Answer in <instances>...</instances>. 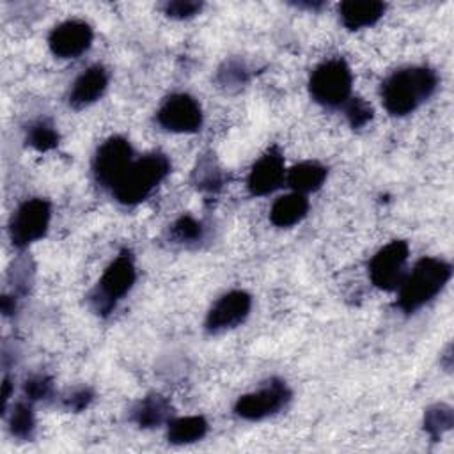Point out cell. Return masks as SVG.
Masks as SVG:
<instances>
[{"instance_id": "cell-1", "label": "cell", "mask_w": 454, "mask_h": 454, "mask_svg": "<svg viewBox=\"0 0 454 454\" xmlns=\"http://www.w3.org/2000/svg\"><path fill=\"white\" fill-rule=\"evenodd\" d=\"M436 74L429 67H404L394 71L381 85V101L388 114L408 115L436 89Z\"/></svg>"}, {"instance_id": "cell-2", "label": "cell", "mask_w": 454, "mask_h": 454, "mask_svg": "<svg viewBox=\"0 0 454 454\" xmlns=\"http://www.w3.org/2000/svg\"><path fill=\"white\" fill-rule=\"evenodd\" d=\"M450 264L443 259L424 257L420 259L413 270L404 275L399 289L397 305L403 312L411 314L419 310L422 305L431 301L449 282L450 278Z\"/></svg>"}, {"instance_id": "cell-3", "label": "cell", "mask_w": 454, "mask_h": 454, "mask_svg": "<svg viewBox=\"0 0 454 454\" xmlns=\"http://www.w3.org/2000/svg\"><path fill=\"white\" fill-rule=\"evenodd\" d=\"M168 172L170 161L165 154H145L129 165L124 176L112 188V195L124 206H135L145 200Z\"/></svg>"}, {"instance_id": "cell-4", "label": "cell", "mask_w": 454, "mask_h": 454, "mask_svg": "<svg viewBox=\"0 0 454 454\" xmlns=\"http://www.w3.org/2000/svg\"><path fill=\"white\" fill-rule=\"evenodd\" d=\"M353 76L342 59H330L319 64L309 80V90L314 101L323 106H344L351 96Z\"/></svg>"}, {"instance_id": "cell-5", "label": "cell", "mask_w": 454, "mask_h": 454, "mask_svg": "<svg viewBox=\"0 0 454 454\" xmlns=\"http://www.w3.org/2000/svg\"><path fill=\"white\" fill-rule=\"evenodd\" d=\"M137 278L133 259L128 252L117 255L101 275L98 287L94 289L90 301L99 314L110 312L115 303L133 287Z\"/></svg>"}, {"instance_id": "cell-6", "label": "cell", "mask_w": 454, "mask_h": 454, "mask_svg": "<svg viewBox=\"0 0 454 454\" xmlns=\"http://www.w3.org/2000/svg\"><path fill=\"white\" fill-rule=\"evenodd\" d=\"M50 202L44 199L25 200L11 218L9 234L11 241L18 248H25L30 243L41 239L50 225Z\"/></svg>"}, {"instance_id": "cell-7", "label": "cell", "mask_w": 454, "mask_h": 454, "mask_svg": "<svg viewBox=\"0 0 454 454\" xmlns=\"http://www.w3.org/2000/svg\"><path fill=\"white\" fill-rule=\"evenodd\" d=\"M131 163L133 151L129 142L122 137H110L98 147L92 161V172L101 186L112 190Z\"/></svg>"}, {"instance_id": "cell-8", "label": "cell", "mask_w": 454, "mask_h": 454, "mask_svg": "<svg viewBox=\"0 0 454 454\" xmlns=\"http://www.w3.org/2000/svg\"><path fill=\"white\" fill-rule=\"evenodd\" d=\"M410 248L403 239H394L380 248L369 262V275L376 287L383 291H395L404 278V264Z\"/></svg>"}, {"instance_id": "cell-9", "label": "cell", "mask_w": 454, "mask_h": 454, "mask_svg": "<svg viewBox=\"0 0 454 454\" xmlns=\"http://www.w3.org/2000/svg\"><path fill=\"white\" fill-rule=\"evenodd\" d=\"M289 397L291 392L286 383L280 380H271L259 390L241 395L234 404V411L238 417L247 420H262L280 411L287 404Z\"/></svg>"}, {"instance_id": "cell-10", "label": "cell", "mask_w": 454, "mask_h": 454, "mask_svg": "<svg viewBox=\"0 0 454 454\" xmlns=\"http://www.w3.org/2000/svg\"><path fill=\"white\" fill-rule=\"evenodd\" d=\"M158 124L172 133H193L200 129V105L188 94H172L156 112Z\"/></svg>"}, {"instance_id": "cell-11", "label": "cell", "mask_w": 454, "mask_h": 454, "mask_svg": "<svg viewBox=\"0 0 454 454\" xmlns=\"http://www.w3.org/2000/svg\"><path fill=\"white\" fill-rule=\"evenodd\" d=\"M252 298L245 291H229L211 307L206 317V330L209 333H220L241 325L250 314Z\"/></svg>"}, {"instance_id": "cell-12", "label": "cell", "mask_w": 454, "mask_h": 454, "mask_svg": "<svg viewBox=\"0 0 454 454\" xmlns=\"http://www.w3.org/2000/svg\"><path fill=\"white\" fill-rule=\"evenodd\" d=\"M92 43V28L80 20H69L57 25L50 37L48 44L55 57L59 59H76Z\"/></svg>"}, {"instance_id": "cell-13", "label": "cell", "mask_w": 454, "mask_h": 454, "mask_svg": "<svg viewBox=\"0 0 454 454\" xmlns=\"http://www.w3.org/2000/svg\"><path fill=\"white\" fill-rule=\"evenodd\" d=\"M286 181L284 156L277 147L268 149L248 174V190L252 195H268Z\"/></svg>"}, {"instance_id": "cell-14", "label": "cell", "mask_w": 454, "mask_h": 454, "mask_svg": "<svg viewBox=\"0 0 454 454\" xmlns=\"http://www.w3.org/2000/svg\"><path fill=\"white\" fill-rule=\"evenodd\" d=\"M108 87V73L103 66H90L73 83L69 92V105L73 108H85L98 101Z\"/></svg>"}, {"instance_id": "cell-15", "label": "cell", "mask_w": 454, "mask_h": 454, "mask_svg": "<svg viewBox=\"0 0 454 454\" xmlns=\"http://www.w3.org/2000/svg\"><path fill=\"white\" fill-rule=\"evenodd\" d=\"M387 5L383 2H372V0H364V2H342L339 7L340 21L344 27L356 30L364 27L374 25L385 12Z\"/></svg>"}, {"instance_id": "cell-16", "label": "cell", "mask_w": 454, "mask_h": 454, "mask_svg": "<svg viewBox=\"0 0 454 454\" xmlns=\"http://www.w3.org/2000/svg\"><path fill=\"white\" fill-rule=\"evenodd\" d=\"M307 211H309L307 197L303 193L293 192L278 197L273 202L270 209V220L277 227H291L301 222L307 216Z\"/></svg>"}, {"instance_id": "cell-17", "label": "cell", "mask_w": 454, "mask_h": 454, "mask_svg": "<svg viewBox=\"0 0 454 454\" xmlns=\"http://www.w3.org/2000/svg\"><path fill=\"white\" fill-rule=\"evenodd\" d=\"M325 179H326V168L317 161H301L286 174L287 184L294 192L303 195L309 192L319 190Z\"/></svg>"}, {"instance_id": "cell-18", "label": "cell", "mask_w": 454, "mask_h": 454, "mask_svg": "<svg viewBox=\"0 0 454 454\" xmlns=\"http://www.w3.org/2000/svg\"><path fill=\"white\" fill-rule=\"evenodd\" d=\"M170 417V404L165 397L158 394H151L144 397L135 408H133V420L140 427H156L168 420Z\"/></svg>"}, {"instance_id": "cell-19", "label": "cell", "mask_w": 454, "mask_h": 454, "mask_svg": "<svg viewBox=\"0 0 454 454\" xmlns=\"http://www.w3.org/2000/svg\"><path fill=\"white\" fill-rule=\"evenodd\" d=\"M206 433H207L206 419L199 415H190V417H179L170 420L167 438L170 443L183 445V443H192L204 438Z\"/></svg>"}, {"instance_id": "cell-20", "label": "cell", "mask_w": 454, "mask_h": 454, "mask_svg": "<svg viewBox=\"0 0 454 454\" xmlns=\"http://www.w3.org/2000/svg\"><path fill=\"white\" fill-rule=\"evenodd\" d=\"M452 410L445 404H434L426 411L424 427L436 440L452 427Z\"/></svg>"}, {"instance_id": "cell-21", "label": "cell", "mask_w": 454, "mask_h": 454, "mask_svg": "<svg viewBox=\"0 0 454 454\" xmlns=\"http://www.w3.org/2000/svg\"><path fill=\"white\" fill-rule=\"evenodd\" d=\"M27 142L37 151H50L59 144V133L46 121L34 122L27 131Z\"/></svg>"}, {"instance_id": "cell-22", "label": "cell", "mask_w": 454, "mask_h": 454, "mask_svg": "<svg viewBox=\"0 0 454 454\" xmlns=\"http://www.w3.org/2000/svg\"><path fill=\"white\" fill-rule=\"evenodd\" d=\"M11 433L21 440H28L34 433L35 420L30 404L27 403H18L11 413Z\"/></svg>"}, {"instance_id": "cell-23", "label": "cell", "mask_w": 454, "mask_h": 454, "mask_svg": "<svg viewBox=\"0 0 454 454\" xmlns=\"http://www.w3.org/2000/svg\"><path fill=\"white\" fill-rule=\"evenodd\" d=\"M172 236L181 243L199 241L202 238V225L193 216H181L172 225Z\"/></svg>"}, {"instance_id": "cell-24", "label": "cell", "mask_w": 454, "mask_h": 454, "mask_svg": "<svg viewBox=\"0 0 454 454\" xmlns=\"http://www.w3.org/2000/svg\"><path fill=\"white\" fill-rule=\"evenodd\" d=\"M344 112H346V117L351 124V128H362L365 126L371 117H372V108L369 103H365L364 99L360 98H349L348 103L344 105Z\"/></svg>"}, {"instance_id": "cell-25", "label": "cell", "mask_w": 454, "mask_h": 454, "mask_svg": "<svg viewBox=\"0 0 454 454\" xmlns=\"http://www.w3.org/2000/svg\"><path fill=\"white\" fill-rule=\"evenodd\" d=\"M195 174L197 177V186L199 188H206V190H213L216 186H220V172L216 168H213V163L207 161H200Z\"/></svg>"}, {"instance_id": "cell-26", "label": "cell", "mask_w": 454, "mask_h": 454, "mask_svg": "<svg viewBox=\"0 0 454 454\" xmlns=\"http://www.w3.org/2000/svg\"><path fill=\"white\" fill-rule=\"evenodd\" d=\"M165 14H168L170 18H192L195 14H199V11L202 9V4L200 2H183V0H177V2H168L165 4Z\"/></svg>"}, {"instance_id": "cell-27", "label": "cell", "mask_w": 454, "mask_h": 454, "mask_svg": "<svg viewBox=\"0 0 454 454\" xmlns=\"http://www.w3.org/2000/svg\"><path fill=\"white\" fill-rule=\"evenodd\" d=\"M25 392L27 395L32 399V401H37V399H44L51 394V381L44 376H37V378H32L27 381L25 385Z\"/></svg>"}, {"instance_id": "cell-28", "label": "cell", "mask_w": 454, "mask_h": 454, "mask_svg": "<svg viewBox=\"0 0 454 454\" xmlns=\"http://www.w3.org/2000/svg\"><path fill=\"white\" fill-rule=\"evenodd\" d=\"M220 76L223 78L222 80V83H227V85H231V83H243L245 82V78H247V71L241 67V66H238V64H234V62H231V64H227V71H222L220 73Z\"/></svg>"}, {"instance_id": "cell-29", "label": "cell", "mask_w": 454, "mask_h": 454, "mask_svg": "<svg viewBox=\"0 0 454 454\" xmlns=\"http://www.w3.org/2000/svg\"><path fill=\"white\" fill-rule=\"evenodd\" d=\"M92 399V394H90V390H87V388H82V390H76L69 399H67V408H71V410H83L87 404H89V401Z\"/></svg>"}, {"instance_id": "cell-30", "label": "cell", "mask_w": 454, "mask_h": 454, "mask_svg": "<svg viewBox=\"0 0 454 454\" xmlns=\"http://www.w3.org/2000/svg\"><path fill=\"white\" fill-rule=\"evenodd\" d=\"M9 394H11V381H9V378H5V380H4V392H2L4 408L7 406V399H9Z\"/></svg>"}]
</instances>
